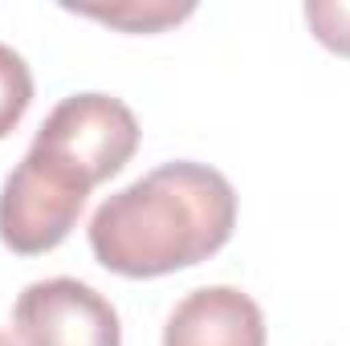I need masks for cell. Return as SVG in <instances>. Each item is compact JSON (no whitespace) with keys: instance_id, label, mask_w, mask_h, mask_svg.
<instances>
[{"instance_id":"cell-8","label":"cell","mask_w":350,"mask_h":346,"mask_svg":"<svg viewBox=\"0 0 350 346\" xmlns=\"http://www.w3.org/2000/svg\"><path fill=\"white\" fill-rule=\"evenodd\" d=\"M306 21L326 49L350 57V0H306Z\"/></svg>"},{"instance_id":"cell-3","label":"cell","mask_w":350,"mask_h":346,"mask_svg":"<svg viewBox=\"0 0 350 346\" xmlns=\"http://www.w3.org/2000/svg\"><path fill=\"white\" fill-rule=\"evenodd\" d=\"M29 147L62 159L90 187H98L102 179L118 175L131 163L139 147V118L114 94H98V90L70 94L45 114Z\"/></svg>"},{"instance_id":"cell-6","label":"cell","mask_w":350,"mask_h":346,"mask_svg":"<svg viewBox=\"0 0 350 346\" xmlns=\"http://www.w3.org/2000/svg\"><path fill=\"white\" fill-rule=\"evenodd\" d=\"M70 12L94 16L102 25H114L122 33H159L179 25L196 12V4H172V0H122V4H66Z\"/></svg>"},{"instance_id":"cell-7","label":"cell","mask_w":350,"mask_h":346,"mask_svg":"<svg viewBox=\"0 0 350 346\" xmlns=\"http://www.w3.org/2000/svg\"><path fill=\"white\" fill-rule=\"evenodd\" d=\"M29 102H33V70L12 45L0 41V139L16 131Z\"/></svg>"},{"instance_id":"cell-9","label":"cell","mask_w":350,"mask_h":346,"mask_svg":"<svg viewBox=\"0 0 350 346\" xmlns=\"http://www.w3.org/2000/svg\"><path fill=\"white\" fill-rule=\"evenodd\" d=\"M0 346H8V338H4V334H0Z\"/></svg>"},{"instance_id":"cell-4","label":"cell","mask_w":350,"mask_h":346,"mask_svg":"<svg viewBox=\"0 0 350 346\" xmlns=\"http://www.w3.org/2000/svg\"><path fill=\"white\" fill-rule=\"evenodd\" d=\"M12 346H122L114 306L78 277H49L21 289Z\"/></svg>"},{"instance_id":"cell-5","label":"cell","mask_w":350,"mask_h":346,"mask_svg":"<svg viewBox=\"0 0 350 346\" xmlns=\"http://www.w3.org/2000/svg\"><path fill=\"white\" fill-rule=\"evenodd\" d=\"M163 346H265V314L237 285H204L172 310Z\"/></svg>"},{"instance_id":"cell-2","label":"cell","mask_w":350,"mask_h":346,"mask_svg":"<svg viewBox=\"0 0 350 346\" xmlns=\"http://www.w3.org/2000/svg\"><path fill=\"white\" fill-rule=\"evenodd\" d=\"M86 196L90 183L74 168L29 147L0 187V241L21 257L57 249L78 224Z\"/></svg>"},{"instance_id":"cell-1","label":"cell","mask_w":350,"mask_h":346,"mask_svg":"<svg viewBox=\"0 0 350 346\" xmlns=\"http://www.w3.org/2000/svg\"><path fill=\"white\" fill-rule=\"evenodd\" d=\"M232 228V183L208 163L175 159L102 200L90 220V249L118 277H163L220 253Z\"/></svg>"}]
</instances>
